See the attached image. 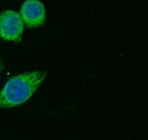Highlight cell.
<instances>
[{"label":"cell","instance_id":"277c9868","mask_svg":"<svg viewBox=\"0 0 148 140\" xmlns=\"http://www.w3.org/2000/svg\"><path fill=\"white\" fill-rule=\"evenodd\" d=\"M2 69H3V67H2V63H1V61H0V74H1V72H2Z\"/></svg>","mask_w":148,"mask_h":140},{"label":"cell","instance_id":"7a4b0ae2","mask_svg":"<svg viewBox=\"0 0 148 140\" xmlns=\"http://www.w3.org/2000/svg\"><path fill=\"white\" fill-rule=\"evenodd\" d=\"M24 23L21 16L11 10L0 14V37L8 41H20L23 34Z\"/></svg>","mask_w":148,"mask_h":140},{"label":"cell","instance_id":"6da1fadb","mask_svg":"<svg viewBox=\"0 0 148 140\" xmlns=\"http://www.w3.org/2000/svg\"><path fill=\"white\" fill-rule=\"evenodd\" d=\"M46 75L45 72L34 71L11 77L0 92V109L25 103L36 92Z\"/></svg>","mask_w":148,"mask_h":140},{"label":"cell","instance_id":"3957f363","mask_svg":"<svg viewBox=\"0 0 148 140\" xmlns=\"http://www.w3.org/2000/svg\"><path fill=\"white\" fill-rule=\"evenodd\" d=\"M20 16L27 27H40L45 22V9L39 0H26L21 7Z\"/></svg>","mask_w":148,"mask_h":140}]
</instances>
